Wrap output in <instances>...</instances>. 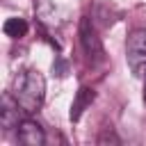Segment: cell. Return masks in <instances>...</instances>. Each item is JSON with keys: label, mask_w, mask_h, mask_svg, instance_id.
I'll return each mask as SVG.
<instances>
[{"label": "cell", "mask_w": 146, "mask_h": 146, "mask_svg": "<svg viewBox=\"0 0 146 146\" xmlns=\"http://www.w3.org/2000/svg\"><path fill=\"white\" fill-rule=\"evenodd\" d=\"M11 94L16 98V103L21 105L23 114H34L41 110L43 98H46V78L36 71V68H25L14 78L11 84Z\"/></svg>", "instance_id": "cell-1"}, {"label": "cell", "mask_w": 146, "mask_h": 146, "mask_svg": "<svg viewBox=\"0 0 146 146\" xmlns=\"http://www.w3.org/2000/svg\"><path fill=\"white\" fill-rule=\"evenodd\" d=\"M80 43H82V50L87 52V57L91 59H103V43L91 25V21L84 16L82 23H80Z\"/></svg>", "instance_id": "cell-3"}, {"label": "cell", "mask_w": 146, "mask_h": 146, "mask_svg": "<svg viewBox=\"0 0 146 146\" xmlns=\"http://www.w3.org/2000/svg\"><path fill=\"white\" fill-rule=\"evenodd\" d=\"M94 98H96L94 89H89V87H80L78 94H75V98H73V105H71V121H80L82 112L94 103Z\"/></svg>", "instance_id": "cell-6"}, {"label": "cell", "mask_w": 146, "mask_h": 146, "mask_svg": "<svg viewBox=\"0 0 146 146\" xmlns=\"http://www.w3.org/2000/svg\"><path fill=\"white\" fill-rule=\"evenodd\" d=\"M18 112H21V105L16 103L14 94H5L2 96V105H0V121H2V128L9 130L14 123L18 125Z\"/></svg>", "instance_id": "cell-5"}, {"label": "cell", "mask_w": 146, "mask_h": 146, "mask_svg": "<svg viewBox=\"0 0 146 146\" xmlns=\"http://www.w3.org/2000/svg\"><path fill=\"white\" fill-rule=\"evenodd\" d=\"M16 128H18V141L21 144H25V146H43L46 132L34 119H23Z\"/></svg>", "instance_id": "cell-4"}, {"label": "cell", "mask_w": 146, "mask_h": 146, "mask_svg": "<svg viewBox=\"0 0 146 146\" xmlns=\"http://www.w3.org/2000/svg\"><path fill=\"white\" fill-rule=\"evenodd\" d=\"M125 62L135 78L146 73V30L137 27L128 34L125 41Z\"/></svg>", "instance_id": "cell-2"}, {"label": "cell", "mask_w": 146, "mask_h": 146, "mask_svg": "<svg viewBox=\"0 0 146 146\" xmlns=\"http://www.w3.org/2000/svg\"><path fill=\"white\" fill-rule=\"evenodd\" d=\"M144 103H146V78H144Z\"/></svg>", "instance_id": "cell-8"}, {"label": "cell", "mask_w": 146, "mask_h": 146, "mask_svg": "<svg viewBox=\"0 0 146 146\" xmlns=\"http://www.w3.org/2000/svg\"><path fill=\"white\" fill-rule=\"evenodd\" d=\"M2 32L11 39H21L27 34V23H25V18H7L2 25Z\"/></svg>", "instance_id": "cell-7"}]
</instances>
